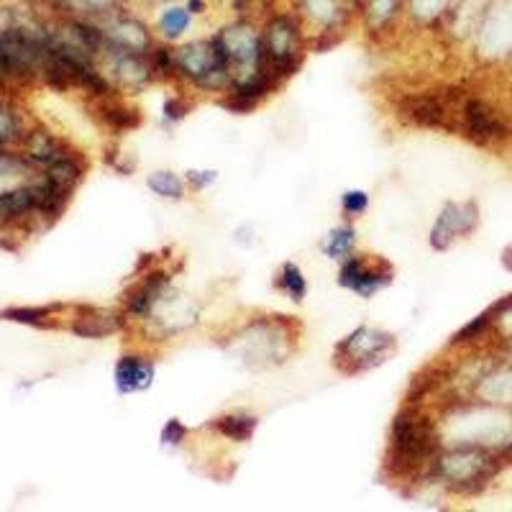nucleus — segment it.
Masks as SVG:
<instances>
[{"label": "nucleus", "mask_w": 512, "mask_h": 512, "mask_svg": "<svg viewBox=\"0 0 512 512\" xmlns=\"http://www.w3.org/2000/svg\"><path fill=\"white\" fill-rule=\"evenodd\" d=\"M228 351L239 356L244 367L264 369L285 364L295 351V320L285 315H264L249 320L239 333H233Z\"/></svg>", "instance_id": "obj_2"}, {"label": "nucleus", "mask_w": 512, "mask_h": 512, "mask_svg": "<svg viewBox=\"0 0 512 512\" xmlns=\"http://www.w3.org/2000/svg\"><path fill=\"white\" fill-rule=\"evenodd\" d=\"M369 192L367 190H346L344 195H341V213H344V218H349V221H356V218H361L364 213L369 210Z\"/></svg>", "instance_id": "obj_30"}, {"label": "nucleus", "mask_w": 512, "mask_h": 512, "mask_svg": "<svg viewBox=\"0 0 512 512\" xmlns=\"http://www.w3.org/2000/svg\"><path fill=\"white\" fill-rule=\"evenodd\" d=\"M90 103H93L95 121L116 136L136 131L144 123L139 108L131 100L121 98V93L105 95V98H90Z\"/></svg>", "instance_id": "obj_17"}, {"label": "nucleus", "mask_w": 512, "mask_h": 512, "mask_svg": "<svg viewBox=\"0 0 512 512\" xmlns=\"http://www.w3.org/2000/svg\"><path fill=\"white\" fill-rule=\"evenodd\" d=\"M213 39L231 64L233 82H241L256 72L267 70L262 31L256 29L251 18H236L233 24L223 26Z\"/></svg>", "instance_id": "obj_6"}, {"label": "nucleus", "mask_w": 512, "mask_h": 512, "mask_svg": "<svg viewBox=\"0 0 512 512\" xmlns=\"http://www.w3.org/2000/svg\"><path fill=\"white\" fill-rule=\"evenodd\" d=\"M21 146H24V157L29 159L39 172H44L47 167L57 164L59 159H64L67 154L77 152V149H72L67 141L59 139V136L52 134L49 128H41V126L29 128V134H26V139L21 141Z\"/></svg>", "instance_id": "obj_19"}, {"label": "nucleus", "mask_w": 512, "mask_h": 512, "mask_svg": "<svg viewBox=\"0 0 512 512\" xmlns=\"http://www.w3.org/2000/svg\"><path fill=\"white\" fill-rule=\"evenodd\" d=\"M356 249V226L354 223H341V226L331 228L320 241V251L331 262H346Z\"/></svg>", "instance_id": "obj_24"}, {"label": "nucleus", "mask_w": 512, "mask_h": 512, "mask_svg": "<svg viewBox=\"0 0 512 512\" xmlns=\"http://www.w3.org/2000/svg\"><path fill=\"white\" fill-rule=\"evenodd\" d=\"M438 448H441L438 420L425 413L423 405L405 402L400 413L392 418L384 469L395 482H405V479L413 484L423 482Z\"/></svg>", "instance_id": "obj_1"}, {"label": "nucleus", "mask_w": 512, "mask_h": 512, "mask_svg": "<svg viewBox=\"0 0 512 512\" xmlns=\"http://www.w3.org/2000/svg\"><path fill=\"white\" fill-rule=\"evenodd\" d=\"M187 438H190V428H187L180 418H169L167 423H164L159 441H162V446L180 448Z\"/></svg>", "instance_id": "obj_32"}, {"label": "nucleus", "mask_w": 512, "mask_h": 512, "mask_svg": "<svg viewBox=\"0 0 512 512\" xmlns=\"http://www.w3.org/2000/svg\"><path fill=\"white\" fill-rule=\"evenodd\" d=\"M459 6L461 0H408L405 13L418 26H433L446 16H451L454 11H459Z\"/></svg>", "instance_id": "obj_23"}, {"label": "nucleus", "mask_w": 512, "mask_h": 512, "mask_svg": "<svg viewBox=\"0 0 512 512\" xmlns=\"http://www.w3.org/2000/svg\"><path fill=\"white\" fill-rule=\"evenodd\" d=\"M157 3H164V0H157Z\"/></svg>", "instance_id": "obj_36"}, {"label": "nucleus", "mask_w": 512, "mask_h": 512, "mask_svg": "<svg viewBox=\"0 0 512 512\" xmlns=\"http://www.w3.org/2000/svg\"><path fill=\"white\" fill-rule=\"evenodd\" d=\"M157 379V361L149 354H123L113 369V384L118 395L128 397L136 392H146Z\"/></svg>", "instance_id": "obj_16"}, {"label": "nucleus", "mask_w": 512, "mask_h": 512, "mask_svg": "<svg viewBox=\"0 0 512 512\" xmlns=\"http://www.w3.org/2000/svg\"><path fill=\"white\" fill-rule=\"evenodd\" d=\"M489 320H492V315H489V313H484V315H479V318H474L472 323H469V326H464L459 333H456L454 338H451V346L469 344V341H474V338H477V336H482L484 328L489 326Z\"/></svg>", "instance_id": "obj_33"}, {"label": "nucleus", "mask_w": 512, "mask_h": 512, "mask_svg": "<svg viewBox=\"0 0 512 512\" xmlns=\"http://www.w3.org/2000/svg\"><path fill=\"white\" fill-rule=\"evenodd\" d=\"M208 428H213L226 441L246 443L254 438L256 428H259V418L251 413H244V410H236V413H226L213 420V423H208Z\"/></svg>", "instance_id": "obj_22"}, {"label": "nucleus", "mask_w": 512, "mask_h": 512, "mask_svg": "<svg viewBox=\"0 0 512 512\" xmlns=\"http://www.w3.org/2000/svg\"><path fill=\"white\" fill-rule=\"evenodd\" d=\"M448 105L441 95L410 93L397 100V118L415 128H451Z\"/></svg>", "instance_id": "obj_12"}, {"label": "nucleus", "mask_w": 512, "mask_h": 512, "mask_svg": "<svg viewBox=\"0 0 512 512\" xmlns=\"http://www.w3.org/2000/svg\"><path fill=\"white\" fill-rule=\"evenodd\" d=\"M408 0H359L361 21L372 36L390 34L402 16Z\"/></svg>", "instance_id": "obj_20"}, {"label": "nucleus", "mask_w": 512, "mask_h": 512, "mask_svg": "<svg viewBox=\"0 0 512 512\" xmlns=\"http://www.w3.org/2000/svg\"><path fill=\"white\" fill-rule=\"evenodd\" d=\"M128 315L123 310L98 308V305H77L75 318L70 323V331L80 338L100 341V338L116 336L128 328Z\"/></svg>", "instance_id": "obj_13"}, {"label": "nucleus", "mask_w": 512, "mask_h": 512, "mask_svg": "<svg viewBox=\"0 0 512 512\" xmlns=\"http://www.w3.org/2000/svg\"><path fill=\"white\" fill-rule=\"evenodd\" d=\"M192 111V103L182 95H169L162 105V113H164V123L169 126H175V123H182L187 118V113Z\"/></svg>", "instance_id": "obj_31"}, {"label": "nucleus", "mask_w": 512, "mask_h": 512, "mask_svg": "<svg viewBox=\"0 0 512 512\" xmlns=\"http://www.w3.org/2000/svg\"><path fill=\"white\" fill-rule=\"evenodd\" d=\"M39 221V177L26 185L0 190V228Z\"/></svg>", "instance_id": "obj_18"}, {"label": "nucleus", "mask_w": 512, "mask_h": 512, "mask_svg": "<svg viewBox=\"0 0 512 512\" xmlns=\"http://www.w3.org/2000/svg\"><path fill=\"white\" fill-rule=\"evenodd\" d=\"M479 41L482 52L500 57L512 49V0H497L484 11L482 26H479Z\"/></svg>", "instance_id": "obj_15"}, {"label": "nucleus", "mask_w": 512, "mask_h": 512, "mask_svg": "<svg viewBox=\"0 0 512 512\" xmlns=\"http://www.w3.org/2000/svg\"><path fill=\"white\" fill-rule=\"evenodd\" d=\"M59 310H64V305H44V308H8L0 313V318L13 320V323H24V326H34V328H57Z\"/></svg>", "instance_id": "obj_27"}, {"label": "nucleus", "mask_w": 512, "mask_h": 512, "mask_svg": "<svg viewBox=\"0 0 512 512\" xmlns=\"http://www.w3.org/2000/svg\"><path fill=\"white\" fill-rule=\"evenodd\" d=\"M392 282H395V267L387 259H379V256L356 254L354 251L346 262H341V269H338V285L364 297V300L387 290Z\"/></svg>", "instance_id": "obj_7"}, {"label": "nucleus", "mask_w": 512, "mask_h": 512, "mask_svg": "<svg viewBox=\"0 0 512 512\" xmlns=\"http://www.w3.org/2000/svg\"><path fill=\"white\" fill-rule=\"evenodd\" d=\"M177 82L192 85L203 93H228L233 85L231 64L223 57L216 39H200L175 49Z\"/></svg>", "instance_id": "obj_4"}, {"label": "nucleus", "mask_w": 512, "mask_h": 512, "mask_svg": "<svg viewBox=\"0 0 512 512\" xmlns=\"http://www.w3.org/2000/svg\"><path fill=\"white\" fill-rule=\"evenodd\" d=\"M146 187L159 200H172V203H180L187 195V180L177 175V172H172V169H157V172H152V175L146 177Z\"/></svg>", "instance_id": "obj_26"}, {"label": "nucleus", "mask_w": 512, "mask_h": 512, "mask_svg": "<svg viewBox=\"0 0 512 512\" xmlns=\"http://www.w3.org/2000/svg\"><path fill=\"white\" fill-rule=\"evenodd\" d=\"M477 226H479L477 203H474V200H466V203H456V200H451V203L443 205L441 213H438L428 241H431V246L436 251H448L456 239L469 236Z\"/></svg>", "instance_id": "obj_10"}, {"label": "nucleus", "mask_w": 512, "mask_h": 512, "mask_svg": "<svg viewBox=\"0 0 512 512\" xmlns=\"http://www.w3.org/2000/svg\"><path fill=\"white\" fill-rule=\"evenodd\" d=\"M98 26L103 29L105 44H111V47L126 49V52L134 54H152L154 47H157L152 29L141 18L131 16L126 11L113 13L111 18L100 21Z\"/></svg>", "instance_id": "obj_11"}, {"label": "nucleus", "mask_w": 512, "mask_h": 512, "mask_svg": "<svg viewBox=\"0 0 512 512\" xmlns=\"http://www.w3.org/2000/svg\"><path fill=\"white\" fill-rule=\"evenodd\" d=\"M461 131L477 144H492L507 136L505 121L479 98H469L461 105Z\"/></svg>", "instance_id": "obj_14"}, {"label": "nucleus", "mask_w": 512, "mask_h": 512, "mask_svg": "<svg viewBox=\"0 0 512 512\" xmlns=\"http://www.w3.org/2000/svg\"><path fill=\"white\" fill-rule=\"evenodd\" d=\"M262 44L264 57H267V72H272V77L282 88L287 80L300 72L305 62L308 39H305L303 16L292 11L272 13L264 21Z\"/></svg>", "instance_id": "obj_3"}, {"label": "nucleus", "mask_w": 512, "mask_h": 512, "mask_svg": "<svg viewBox=\"0 0 512 512\" xmlns=\"http://www.w3.org/2000/svg\"><path fill=\"white\" fill-rule=\"evenodd\" d=\"M49 3L67 13V18H82V21H95V24L123 11V0H49Z\"/></svg>", "instance_id": "obj_21"}, {"label": "nucleus", "mask_w": 512, "mask_h": 512, "mask_svg": "<svg viewBox=\"0 0 512 512\" xmlns=\"http://www.w3.org/2000/svg\"><path fill=\"white\" fill-rule=\"evenodd\" d=\"M192 21H195V13L187 6H167L157 18L159 39L167 41V44H175L190 31Z\"/></svg>", "instance_id": "obj_25"}, {"label": "nucleus", "mask_w": 512, "mask_h": 512, "mask_svg": "<svg viewBox=\"0 0 512 512\" xmlns=\"http://www.w3.org/2000/svg\"><path fill=\"white\" fill-rule=\"evenodd\" d=\"M274 287L297 305L305 303V297H308V280H305V272L300 269V264L295 262L282 264L277 277H274Z\"/></svg>", "instance_id": "obj_28"}, {"label": "nucleus", "mask_w": 512, "mask_h": 512, "mask_svg": "<svg viewBox=\"0 0 512 512\" xmlns=\"http://www.w3.org/2000/svg\"><path fill=\"white\" fill-rule=\"evenodd\" d=\"M502 264H505V269H510L512 272V244L502 251Z\"/></svg>", "instance_id": "obj_35"}, {"label": "nucleus", "mask_w": 512, "mask_h": 512, "mask_svg": "<svg viewBox=\"0 0 512 512\" xmlns=\"http://www.w3.org/2000/svg\"><path fill=\"white\" fill-rule=\"evenodd\" d=\"M397 349V338L392 333L374 326H359L344 336L333 349V364L341 374H364L369 369L382 367Z\"/></svg>", "instance_id": "obj_5"}, {"label": "nucleus", "mask_w": 512, "mask_h": 512, "mask_svg": "<svg viewBox=\"0 0 512 512\" xmlns=\"http://www.w3.org/2000/svg\"><path fill=\"white\" fill-rule=\"evenodd\" d=\"M297 11L305 24L318 29V39H323L328 47H336L338 39L344 36L346 24L351 21L349 0H297Z\"/></svg>", "instance_id": "obj_9"}, {"label": "nucleus", "mask_w": 512, "mask_h": 512, "mask_svg": "<svg viewBox=\"0 0 512 512\" xmlns=\"http://www.w3.org/2000/svg\"><path fill=\"white\" fill-rule=\"evenodd\" d=\"M29 134L24 116L13 108L8 100H0V149H6L11 144H21Z\"/></svg>", "instance_id": "obj_29"}, {"label": "nucleus", "mask_w": 512, "mask_h": 512, "mask_svg": "<svg viewBox=\"0 0 512 512\" xmlns=\"http://www.w3.org/2000/svg\"><path fill=\"white\" fill-rule=\"evenodd\" d=\"M175 287L172 280V272L167 269H146L141 274V280L131 285V290L123 295L121 310L128 315V320H136V323H146L152 318L154 308L162 303V297Z\"/></svg>", "instance_id": "obj_8"}, {"label": "nucleus", "mask_w": 512, "mask_h": 512, "mask_svg": "<svg viewBox=\"0 0 512 512\" xmlns=\"http://www.w3.org/2000/svg\"><path fill=\"white\" fill-rule=\"evenodd\" d=\"M185 180H187V187H190V190L203 192V190H208L210 185H216L218 172L216 169H190V172L185 175Z\"/></svg>", "instance_id": "obj_34"}]
</instances>
